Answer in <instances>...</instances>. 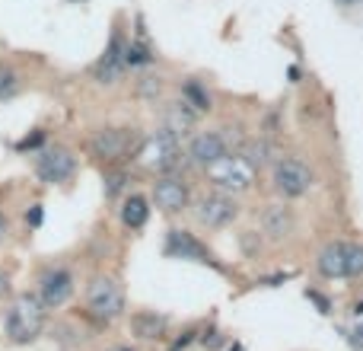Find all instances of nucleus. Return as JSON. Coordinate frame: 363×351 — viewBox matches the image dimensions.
<instances>
[{
    "mask_svg": "<svg viewBox=\"0 0 363 351\" xmlns=\"http://www.w3.org/2000/svg\"><path fill=\"white\" fill-rule=\"evenodd\" d=\"M131 166H138V170L150 176H176V173L191 170V163L185 157V147H182V138L166 131L163 125H157L153 131H144V141H140Z\"/></svg>",
    "mask_w": 363,
    "mask_h": 351,
    "instance_id": "obj_3",
    "label": "nucleus"
},
{
    "mask_svg": "<svg viewBox=\"0 0 363 351\" xmlns=\"http://www.w3.org/2000/svg\"><path fill=\"white\" fill-rule=\"evenodd\" d=\"M264 243H268V239L262 237V230H258V227H252V230H242V233H239V249H242L245 259H258V252H262Z\"/></svg>",
    "mask_w": 363,
    "mask_h": 351,
    "instance_id": "obj_25",
    "label": "nucleus"
},
{
    "mask_svg": "<svg viewBox=\"0 0 363 351\" xmlns=\"http://www.w3.org/2000/svg\"><path fill=\"white\" fill-rule=\"evenodd\" d=\"M125 51H128V36H125V29L115 23L102 55L89 64V80H93L96 87H118V83L128 77Z\"/></svg>",
    "mask_w": 363,
    "mask_h": 351,
    "instance_id": "obj_11",
    "label": "nucleus"
},
{
    "mask_svg": "<svg viewBox=\"0 0 363 351\" xmlns=\"http://www.w3.org/2000/svg\"><path fill=\"white\" fill-rule=\"evenodd\" d=\"M226 351H242V345H233V348H226Z\"/></svg>",
    "mask_w": 363,
    "mask_h": 351,
    "instance_id": "obj_38",
    "label": "nucleus"
},
{
    "mask_svg": "<svg viewBox=\"0 0 363 351\" xmlns=\"http://www.w3.org/2000/svg\"><path fill=\"white\" fill-rule=\"evenodd\" d=\"M198 335H201L198 326H185V329H182V333L176 335V339L169 342V348H166V351H188V348L194 345V342H198Z\"/></svg>",
    "mask_w": 363,
    "mask_h": 351,
    "instance_id": "obj_28",
    "label": "nucleus"
},
{
    "mask_svg": "<svg viewBox=\"0 0 363 351\" xmlns=\"http://www.w3.org/2000/svg\"><path fill=\"white\" fill-rule=\"evenodd\" d=\"M140 141H144V131H140L138 125H128V122H118V125H96V128H89L86 138H83V151L99 166H125L134 160Z\"/></svg>",
    "mask_w": 363,
    "mask_h": 351,
    "instance_id": "obj_1",
    "label": "nucleus"
},
{
    "mask_svg": "<svg viewBox=\"0 0 363 351\" xmlns=\"http://www.w3.org/2000/svg\"><path fill=\"white\" fill-rule=\"evenodd\" d=\"M188 214H191L194 227H201L204 233H223L242 217V205H239L236 195L217 192V188H204L201 195H194Z\"/></svg>",
    "mask_w": 363,
    "mask_h": 351,
    "instance_id": "obj_5",
    "label": "nucleus"
},
{
    "mask_svg": "<svg viewBox=\"0 0 363 351\" xmlns=\"http://www.w3.org/2000/svg\"><path fill=\"white\" fill-rule=\"evenodd\" d=\"M102 170V195L108 205H118L131 192V163L125 166H99Z\"/></svg>",
    "mask_w": 363,
    "mask_h": 351,
    "instance_id": "obj_20",
    "label": "nucleus"
},
{
    "mask_svg": "<svg viewBox=\"0 0 363 351\" xmlns=\"http://www.w3.org/2000/svg\"><path fill=\"white\" fill-rule=\"evenodd\" d=\"M347 243L351 239H332L315 256V271L325 281H347Z\"/></svg>",
    "mask_w": 363,
    "mask_h": 351,
    "instance_id": "obj_16",
    "label": "nucleus"
},
{
    "mask_svg": "<svg viewBox=\"0 0 363 351\" xmlns=\"http://www.w3.org/2000/svg\"><path fill=\"white\" fill-rule=\"evenodd\" d=\"M351 335H354V339H357V342H360V345H363V323H357V329H354V333H351Z\"/></svg>",
    "mask_w": 363,
    "mask_h": 351,
    "instance_id": "obj_35",
    "label": "nucleus"
},
{
    "mask_svg": "<svg viewBox=\"0 0 363 351\" xmlns=\"http://www.w3.org/2000/svg\"><path fill=\"white\" fill-rule=\"evenodd\" d=\"M10 294H13V278L6 269H0V301H6Z\"/></svg>",
    "mask_w": 363,
    "mask_h": 351,
    "instance_id": "obj_31",
    "label": "nucleus"
},
{
    "mask_svg": "<svg viewBox=\"0 0 363 351\" xmlns=\"http://www.w3.org/2000/svg\"><path fill=\"white\" fill-rule=\"evenodd\" d=\"M45 144H48V128H32V131H26L23 138L13 144V151H16L19 157H26V153H38Z\"/></svg>",
    "mask_w": 363,
    "mask_h": 351,
    "instance_id": "obj_24",
    "label": "nucleus"
},
{
    "mask_svg": "<svg viewBox=\"0 0 363 351\" xmlns=\"http://www.w3.org/2000/svg\"><path fill=\"white\" fill-rule=\"evenodd\" d=\"M150 214H153V201H150V195H144V192H128L125 198L118 201V220L128 233L144 230Z\"/></svg>",
    "mask_w": 363,
    "mask_h": 351,
    "instance_id": "obj_18",
    "label": "nucleus"
},
{
    "mask_svg": "<svg viewBox=\"0 0 363 351\" xmlns=\"http://www.w3.org/2000/svg\"><path fill=\"white\" fill-rule=\"evenodd\" d=\"M42 220H45V207L38 205V201L26 207V227H29V230H38V227H42Z\"/></svg>",
    "mask_w": 363,
    "mask_h": 351,
    "instance_id": "obj_30",
    "label": "nucleus"
},
{
    "mask_svg": "<svg viewBox=\"0 0 363 351\" xmlns=\"http://www.w3.org/2000/svg\"><path fill=\"white\" fill-rule=\"evenodd\" d=\"M160 125L166 128V131H172L176 138L185 141L191 131H198L201 128V115L194 112L191 106H185V102L179 99H169V102H163V115H160Z\"/></svg>",
    "mask_w": 363,
    "mask_h": 351,
    "instance_id": "obj_17",
    "label": "nucleus"
},
{
    "mask_svg": "<svg viewBox=\"0 0 363 351\" xmlns=\"http://www.w3.org/2000/svg\"><path fill=\"white\" fill-rule=\"evenodd\" d=\"M363 278V243H347V281Z\"/></svg>",
    "mask_w": 363,
    "mask_h": 351,
    "instance_id": "obj_26",
    "label": "nucleus"
},
{
    "mask_svg": "<svg viewBox=\"0 0 363 351\" xmlns=\"http://www.w3.org/2000/svg\"><path fill=\"white\" fill-rule=\"evenodd\" d=\"M303 297H306V301L313 303V307L319 310L322 316H332V313H335V303H332V297H328V294H322L319 288H306V291H303Z\"/></svg>",
    "mask_w": 363,
    "mask_h": 351,
    "instance_id": "obj_27",
    "label": "nucleus"
},
{
    "mask_svg": "<svg viewBox=\"0 0 363 351\" xmlns=\"http://www.w3.org/2000/svg\"><path fill=\"white\" fill-rule=\"evenodd\" d=\"M172 329V316L163 313V310H134L128 316V333H131L134 342H144V345H153V342H166Z\"/></svg>",
    "mask_w": 363,
    "mask_h": 351,
    "instance_id": "obj_15",
    "label": "nucleus"
},
{
    "mask_svg": "<svg viewBox=\"0 0 363 351\" xmlns=\"http://www.w3.org/2000/svg\"><path fill=\"white\" fill-rule=\"evenodd\" d=\"M204 176L207 188H217V192H226V195H249L252 188L258 185V173L255 166L249 163L242 151H230L226 157H220L217 163H211L207 170H201Z\"/></svg>",
    "mask_w": 363,
    "mask_h": 351,
    "instance_id": "obj_6",
    "label": "nucleus"
},
{
    "mask_svg": "<svg viewBox=\"0 0 363 351\" xmlns=\"http://www.w3.org/2000/svg\"><path fill=\"white\" fill-rule=\"evenodd\" d=\"M163 256L172 259V262H194V265H207V269H213L217 275H230V269L220 262L217 252H213L194 230H188V227H169V230H166Z\"/></svg>",
    "mask_w": 363,
    "mask_h": 351,
    "instance_id": "obj_8",
    "label": "nucleus"
},
{
    "mask_svg": "<svg viewBox=\"0 0 363 351\" xmlns=\"http://www.w3.org/2000/svg\"><path fill=\"white\" fill-rule=\"evenodd\" d=\"M6 237H10V214L0 207V246L6 243Z\"/></svg>",
    "mask_w": 363,
    "mask_h": 351,
    "instance_id": "obj_32",
    "label": "nucleus"
},
{
    "mask_svg": "<svg viewBox=\"0 0 363 351\" xmlns=\"http://www.w3.org/2000/svg\"><path fill=\"white\" fill-rule=\"evenodd\" d=\"M179 99L185 102V106H191L201 119L213 112V93L207 90L204 80H198V77H188V80L179 83Z\"/></svg>",
    "mask_w": 363,
    "mask_h": 351,
    "instance_id": "obj_21",
    "label": "nucleus"
},
{
    "mask_svg": "<svg viewBox=\"0 0 363 351\" xmlns=\"http://www.w3.org/2000/svg\"><path fill=\"white\" fill-rule=\"evenodd\" d=\"M131 93H134V99L157 106V102H163L166 80H163L160 74H150V68H147V70H138V77H134V83H131Z\"/></svg>",
    "mask_w": 363,
    "mask_h": 351,
    "instance_id": "obj_22",
    "label": "nucleus"
},
{
    "mask_svg": "<svg viewBox=\"0 0 363 351\" xmlns=\"http://www.w3.org/2000/svg\"><path fill=\"white\" fill-rule=\"evenodd\" d=\"M32 173L42 185L67 188L80 173V157L67 144H45L38 153H32Z\"/></svg>",
    "mask_w": 363,
    "mask_h": 351,
    "instance_id": "obj_9",
    "label": "nucleus"
},
{
    "mask_svg": "<svg viewBox=\"0 0 363 351\" xmlns=\"http://www.w3.org/2000/svg\"><path fill=\"white\" fill-rule=\"evenodd\" d=\"M26 90V74L10 61V58H0V102L13 99Z\"/></svg>",
    "mask_w": 363,
    "mask_h": 351,
    "instance_id": "obj_23",
    "label": "nucleus"
},
{
    "mask_svg": "<svg viewBox=\"0 0 363 351\" xmlns=\"http://www.w3.org/2000/svg\"><path fill=\"white\" fill-rule=\"evenodd\" d=\"M35 294L48 310H64L77 297V271L67 262H45L35 271Z\"/></svg>",
    "mask_w": 363,
    "mask_h": 351,
    "instance_id": "obj_10",
    "label": "nucleus"
},
{
    "mask_svg": "<svg viewBox=\"0 0 363 351\" xmlns=\"http://www.w3.org/2000/svg\"><path fill=\"white\" fill-rule=\"evenodd\" d=\"M112 351H140V348L138 345H115Z\"/></svg>",
    "mask_w": 363,
    "mask_h": 351,
    "instance_id": "obj_36",
    "label": "nucleus"
},
{
    "mask_svg": "<svg viewBox=\"0 0 363 351\" xmlns=\"http://www.w3.org/2000/svg\"><path fill=\"white\" fill-rule=\"evenodd\" d=\"M287 77H290V83H300V68H290Z\"/></svg>",
    "mask_w": 363,
    "mask_h": 351,
    "instance_id": "obj_33",
    "label": "nucleus"
},
{
    "mask_svg": "<svg viewBox=\"0 0 363 351\" xmlns=\"http://www.w3.org/2000/svg\"><path fill=\"white\" fill-rule=\"evenodd\" d=\"M335 4L345 6V10H347V6H357V4H363V0H335Z\"/></svg>",
    "mask_w": 363,
    "mask_h": 351,
    "instance_id": "obj_34",
    "label": "nucleus"
},
{
    "mask_svg": "<svg viewBox=\"0 0 363 351\" xmlns=\"http://www.w3.org/2000/svg\"><path fill=\"white\" fill-rule=\"evenodd\" d=\"M233 147H230V138H226L223 128H198L185 138V157L191 163V170H207L211 163H217L220 157H226Z\"/></svg>",
    "mask_w": 363,
    "mask_h": 351,
    "instance_id": "obj_13",
    "label": "nucleus"
},
{
    "mask_svg": "<svg viewBox=\"0 0 363 351\" xmlns=\"http://www.w3.org/2000/svg\"><path fill=\"white\" fill-rule=\"evenodd\" d=\"M268 176H271V192L281 201H300L315 188L313 166L303 157H296V153H281V157L271 163Z\"/></svg>",
    "mask_w": 363,
    "mask_h": 351,
    "instance_id": "obj_7",
    "label": "nucleus"
},
{
    "mask_svg": "<svg viewBox=\"0 0 363 351\" xmlns=\"http://www.w3.org/2000/svg\"><path fill=\"white\" fill-rule=\"evenodd\" d=\"M198 342L207 351H220V348L226 345V333H220V329H204V333L198 335Z\"/></svg>",
    "mask_w": 363,
    "mask_h": 351,
    "instance_id": "obj_29",
    "label": "nucleus"
},
{
    "mask_svg": "<svg viewBox=\"0 0 363 351\" xmlns=\"http://www.w3.org/2000/svg\"><path fill=\"white\" fill-rule=\"evenodd\" d=\"M70 4H77V0H70ZM80 4H83V0H80Z\"/></svg>",
    "mask_w": 363,
    "mask_h": 351,
    "instance_id": "obj_39",
    "label": "nucleus"
},
{
    "mask_svg": "<svg viewBox=\"0 0 363 351\" xmlns=\"http://www.w3.org/2000/svg\"><path fill=\"white\" fill-rule=\"evenodd\" d=\"M48 313L51 310L45 307L35 291L13 294V301L4 310V339L16 348L38 342L45 335V329H48Z\"/></svg>",
    "mask_w": 363,
    "mask_h": 351,
    "instance_id": "obj_2",
    "label": "nucleus"
},
{
    "mask_svg": "<svg viewBox=\"0 0 363 351\" xmlns=\"http://www.w3.org/2000/svg\"><path fill=\"white\" fill-rule=\"evenodd\" d=\"M296 211L290 207V201H271V205H264L262 211H258V230H262V237L268 239V243H284V239H290L296 233Z\"/></svg>",
    "mask_w": 363,
    "mask_h": 351,
    "instance_id": "obj_14",
    "label": "nucleus"
},
{
    "mask_svg": "<svg viewBox=\"0 0 363 351\" xmlns=\"http://www.w3.org/2000/svg\"><path fill=\"white\" fill-rule=\"evenodd\" d=\"M150 201L160 214L166 217H179V214H188L194 201V188L188 182L185 173L176 176H153V185H150Z\"/></svg>",
    "mask_w": 363,
    "mask_h": 351,
    "instance_id": "obj_12",
    "label": "nucleus"
},
{
    "mask_svg": "<svg viewBox=\"0 0 363 351\" xmlns=\"http://www.w3.org/2000/svg\"><path fill=\"white\" fill-rule=\"evenodd\" d=\"M354 316H357V320L363 316V301H357V303H354Z\"/></svg>",
    "mask_w": 363,
    "mask_h": 351,
    "instance_id": "obj_37",
    "label": "nucleus"
},
{
    "mask_svg": "<svg viewBox=\"0 0 363 351\" xmlns=\"http://www.w3.org/2000/svg\"><path fill=\"white\" fill-rule=\"evenodd\" d=\"M125 310H128V294H125L121 278L108 275V271L89 275L86 288H83V310H80L83 320L106 329V326H112L115 320H121Z\"/></svg>",
    "mask_w": 363,
    "mask_h": 351,
    "instance_id": "obj_4",
    "label": "nucleus"
},
{
    "mask_svg": "<svg viewBox=\"0 0 363 351\" xmlns=\"http://www.w3.org/2000/svg\"><path fill=\"white\" fill-rule=\"evenodd\" d=\"M125 61H128V70H134V74L157 64V48H153L150 36H147V26H144V19L140 16H138V29H134V36L128 38Z\"/></svg>",
    "mask_w": 363,
    "mask_h": 351,
    "instance_id": "obj_19",
    "label": "nucleus"
}]
</instances>
